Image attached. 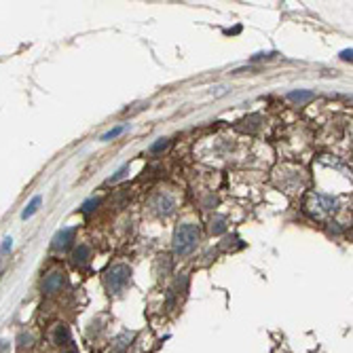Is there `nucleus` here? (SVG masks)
I'll list each match as a JSON object with an SVG mask.
<instances>
[{
  "instance_id": "obj_9",
  "label": "nucleus",
  "mask_w": 353,
  "mask_h": 353,
  "mask_svg": "<svg viewBox=\"0 0 353 353\" xmlns=\"http://www.w3.org/2000/svg\"><path fill=\"white\" fill-rule=\"evenodd\" d=\"M40 203H42V197L40 195H36V197H32V201L25 205V209L21 211V220H28V218H32L36 211H38V207H40Z\"/></svg>"
},
{
  "instance_id": "obj_1",
  "label": "nucleus",
  "mask_w": 353,
  "mask_h": 353,
  "mask_svg": "<svg viewBox=\"0 0 353 353\" xmlns=\"http://www.w3.org/2000/svg\"><path fill=\"white\" fill-rule=\"evenodd\" d=\"M199 237H201V231L197 224L193 222H182L180 227L176 229L174 233V254L180 258L188 256V254L195 252L197 243H199Z\"/></svg>"
},
{
  "instance_id": "obj_8",
  "label": "nucleus",
  "mask_w": 353,
  "mask_h": 353,
  "mask_svg": "<svg viewBox=\"0 0 353 353\" xmlns=\"http://www.w3.org/2000/svg\"><path fill=\"white\" fill-rule=\"evenodd\" d=\"M288 100H290V102H294V104H305V102H311V100H313V91H305V89L290 91V93H288Z\"/></svg>"
},
{
  "instance_id": "obj_4",
  "label": "nucleus",
  "mask_w": 353,
  "mask_h": 353,
  "mask_svg": "<svg viewBox=\"0 0 353 353\" xmlns=\"http://www.w3.org/2000/svg\"><path fill=\"white\" fill-rule=\"evenodd\" d=\"M74 233H76V229L74 227H68V229H62V231H58L53 235V241H51V246H53V250H68L70 246H72V239H74Z\"/></svg>"
},
{
  "instance_id": "obj_17",
  "label": "nucleus",
  "mask_w": 353,
  "mask_h": 353,
  "mask_svg": "<svg viewBox=\"0 0 353 353\" xmlns=\"http://www.w3.org/2000/svg\"><path fill=\"white\" fill-rule=\"evenodd\" d=\"M30 345H32V336L30 334H28V336L21 334L19 336V349H25V347H30Z\"/></svg>"
},
{
  "instance_id": "obj_14",
  "label": "nucleus",
  "mask_w": 353,
  "mask_h": 353,
  "mask_svg": "<svg viewBox=\"0 0 353 353\" xmlns=\"http://www.w3.org/2000/svg\"><path fill=\"white\" fill-rule=\"evenodd\" d=\"M127 172H129V165H123V167L119 169V172H117L115 176H110V178H108V184H115V182L123 180V178L127 176Z\"/></svg>"
},
{
  "instance_id": "obj_12",
  "label": "nucleus",
  "mask_w": 353,
  "mask_h": 353,
  "mask_svg": "<svg viewBox=\"0 0 353 353\" xmlns=\"http://www.w3.org/2000/svg\"><path fill=\"white\" fill-rule=\"evenodd\" d=\"M167 146H169V140H167V138H159L157 142L150 146V152H152V154H159V152H163Z\"/></svg>"
},
{
  "instance_id": "obj_5",
  "label": "nucleus",
  "mask_w": 353,
  "mask_h": 353,
  "mask_svg": "<svg viewBox=\"0 0 353 353\" xmlns=\"http://www.w3.org/2000/svg\"><path fill=\"white\" fill-rule=\"evenodd\" d=\"M152 207L157 209V214L169 216L174 211V207H176V201H174V197H169V195H159L157 199L152 201Z\"/></svg>"
},
{
  "instance_id": "obj_7",
  "label": "nucleus",
  "mask_w": 353,
  "mask_h": 353,
  "mask_svg": "<svg viewBox=\"0 0 353 353\" xmlns=\"http://www.w3.org/2000/svg\"><path fill=\"white\" fill-rule=\"evenodd\" d=\"M89 256H91V248L89 246H78L76 250H74V264L76 266H85L89 262Z\"/></svg>"
},
{
  "instance_id": "obj_6",
  "label": "nucleus",
  "mask_w": 353,
  "mask_h": 353,
  "mask_svg": "<svg viewBox=\"0 0 353 353\" xmlns=\"http://www.w3.org/2000/svg\"><path fill=\"white\" fill-rule=\"evenodd\" d=\"M313 201H317V209H315V216H321V214H330V211L336 209V199L330 195H315Z\"/></svg>"
},
{
  "instance_id": "obj_19",
  "label": "nucleus",
  "mask_w": 353,
  "mask_h": 353,
  "mask_svg": "<svg viewBox=\"0 0 353 353\" xmlns=\"http://www.w3.org/2000/svg\"><path fill=\"white\" fill-rule=\"evenodd\" d=\"M66 353H78V351H76V349H70V351H66Z\"/></svg>"
},
{
  "instance_id": "obj_18",
  "label": "nucleus",
  "mask_w": 353,
  "mask_h": 353,
  "mask_svg": "<svg viewBox=\"0 0 353 353\" xmlns=\"http://www.w3.org/2000/svg\"><path fill=\"white\" fill-rule=\"evenodd\" d=\"M351 55H353V51H351V49H345V51L341 53V60H345V62H351Z\"/></svg>"
},
{
  "instance_id": "obj_16",
  "label": "nucleus",
  "mask_w": 353,
  "mask_h": 353,
  "mask_svg": "<svg viewBox=\"0 0 353 353\" xmlns=\"http://www.w3.org/2000/svg\"><path fill=\"white\" fill-rule=\"evenodd\" d=\"M11 248H13V239H11V237H5L3 243H0V254H9Z\"/></svg>"
},
{
  "instance_id": "obj_10",
  "label": "nucleus",
  "mask_w": 353,
  "mask_h": 353,
  "mask_svg": "<svg viewBox=\"0 0 353 353\" xmlns=\"http://www.w3.org/2000/svg\"><path fill=\"white\" fill-rule=\"evenodd\" d=\"M53 341H55V345H68L70 343V330H68V326L60 323V326L55 328V332H53Z\"/></svg>"
},
{
  "instance_id": "obj_15",
  "label": "nucleus",
  "mask_w": 353,
  "mask_h": 353,
  "mask_svg": "<svg viewBox=\"0 0 353 353\" xmlns=\"http://www.w3.org/2000/svg\"><path fill=\"white\" fill-rule=\"evenodd\" d=\"M97 205H100V199H89V201H85V203H83L80 209H83V214H91V211H93Z\"/></svg>"
},
{
  "instance_id": "obj_13",
  "label": "nucleus",
  "mask_w": 353,
  "mask_h": 353,
  "mask_svg": "<svg viewBox=\"0 0 353 353\" xmlns=\"http://www.w3.org/2000/svg\"><path fill=\"white\" fill-rule=\"evenodd\" d=\"M227 220H224L222 216H218L214 222H211V233L214 235H220V233H224V229H227V224H224Z\"/></svg>"
},
{
  "instance_id": "obj_3",
  "label": "nucleus",
  "mask_w": 353,
  "mask_h": 353,
  "mask_svg": "<svg viewBox=\"0 0 353 353\" xmlns=\"http://www.w3.org/2000/svg\"><path fill=\"white\" fill-rule=\"evenodd\" d=\"M66 284V273L60 271V269H55L51 273L45 275V279H42V292L45 294H55V292H60Z\"/></svg>"
},
{
  "instance_id": "obj_2",
  "label": "nucleus",
  "mask_w": 353,
  "mask_h": 353,
  "mask_svg": "<svg viewBox=\"0 0 353 353\" xmlns=\"http://www.w3.org/2000/svg\"><path fill=\"white\" fill-rule=\"evenodd\" d=\"M129 279H131V269H129V266H127V264H115V266H110V269L106 271L104 284H106L110 294H119V292H123L127 288Z\"/></svg>"
},
{
  "instance_id": "obj_11",
  "label": "nucleus",
  "mask_w": 353,
  "mask_h": 353,
  "mask_svg": "<svg viewBox=\"0 0 353 353\" xmlns=\"http://www.w3.org/2000/svg\"><path fill=\"white\" fill-rule=\"evenodd\" d=\"M127 127H129V125H119V127H115V129L106 131L100 140H102V142H110V140H115V138H119L121 133H125V131H127Z\"/></svg>"
}]
</instances>
